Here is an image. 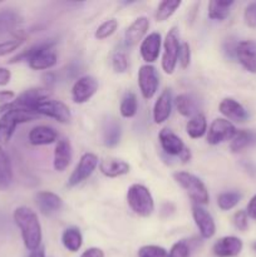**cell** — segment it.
Masks as SVG:
<instances>
[{
	"label": "cell",
	"mask_w": 256,
	"mask_h": 257,
	"mask_svg": "<svg viewBox=\"0 0 256 257\" xmlns=\"http://www.w3.org/2000/svg\"><path fill=\"white\" fill-rule=\"evenodd\" d=\"M13 217L19 227L25 247L29 251L38 250L42 243V226L37 213L27 206H20L15 208Z\"/></svg>",
	"instance_id": "obj_1"
},
{
	"label": "cell",
	"mask_w": 256,
	"mask_h": 257,
	"mask_svg": "<svg viewBox=\"0 0 256 257\" xmlns=\"http://www.w3.org/2000/svg\"><path fill=\"white\" fill-rule=\"evenodd\" d=\"M27 60L34 70H45L54 67L58 62L57 53L53 50V43H40L13 58L10 63Z\"/></svg>",
	"instance_id": "obj_2"
},
{
	"label": "cell",
	"mask_w": 256,
	"mask_h": 257,
	"mask_svg": "<svg viewBox=\"0 0 256 257\" xmlns=\"http://www.w3.org/2000/svg\"><path fill=\"white\" fill-rule=\"evenodd\" d=\"M39 114L23 109H10L0 117V145H7L12 140L15 128L22 123L32 122L37 119Z\"/></svg>",
	"instance_id": "obj_3"
},
{
	"label": "cell",
	"mask_w": 256,
	"mask_h": 257,
	"mask_svg": "<svg viewBox=\"0 0 256 257\" xmlns=\"http://www.w3.org/2000/svg\"><path fill=\"white\" fill-rule=\"evenodd\" d=\"M127 202L131 210L141 217H148L155 211V201L146 186L135 183L128 188Z\"/></svg>",
	"instance_id": "obj_4"
},
{
	"label": "cell",
	"mask_w": 256,
	"mask_h": 257,
	"mask_svg": "<svg viewBox=\"0 0 256 257\" xmlns=\"http://www.w3.org/2000/svg\"><path fill=\"white\" fill-rule=\"evenodd\" d=\"M176 182L188 193L191 200L197 205H207L210 201V196H208L207 187L205 183L196 177L192 173L185 172V171H180L173 175Z\"/></svg>",
	"instance_id": "obj_5"
},
{
	"label": "cell",
	"mask_w": 256,
	"mask_h": 257,
	"mask_svg": "<svg viewBox=\"0 0 256 257\" xmlns=\"http://www.w3.org/2000/svg\"><path fill=\"white\" fill-rule=\"evenodd\" d=\"M181 42L178 28H171L163 42V55H162V69L167 74H172L178 63V53H180Z\"/></svg>",
	"instance_id": "obj_6"
},
{
	"label": "cell",
	"mask_w": 256,
	"mask_h": 257,
	"mask_svg": "<svg viewBox=\"0 0 256 257\" xmlns=\"http://www.w3.org/2000/svg\"><path fill=\"white\" fill-rule=\"evenodd\" d=\"M34 112L39 115H47L59 123H69L72 120V112L69 107L62 100L47 98L35 105Z\"/></svg>",
	"instance_id": "obj_7"
},
{
	"label": "cell",
	"mask_w": 256,
	"mask_h": 257,
	"mask_svg": "<svg viewBox=\"0 0 256 257\" xmlns=\"http://www.w3.org/2000/svg\"><path fill=\"white\" fill-rule=\"evenodd\" d=\"M237 130L226 118H216L212 120L207 131V143L216 146L225 141H231L235 137Z\"/></svg>",
	"instance_id": "obj_8"
},
{
	"label": "cell",
	"mask_w": 256,
	"mask_h": 257,
	"mask_svg": "<svg viewBox=\"0 0 256 257\" xmlns=\"http://www.w3.org/2000/svg\"><path fill=\"white\" fill-rule=\"evenodd\" d=\"M138 85L145 99H151L157 93L160 85L158 72L153 65L145 64L138 70Z\"/></svg>",
	"instance_id": "obj_9"
},
{
	"label": "cell",
	"mask_w": 256,
	"mask_h": 257,
	"mask_svg": "<svg viewBox=\"0 0 256 257\" xmlns=\"http://www.w3.org/2000/svg\"><path fill=\"white\" fill-rule=\"evenodd\" d=\"M98 157L94 153H84V155L80 157L79 162H78L77 167L74 168L73 173L70 175L69 180H68V186L69 187H74L78 186L79 183H82L83 181L87 180L88 177H90L94 170L98 166Z\"/></svg>",
	"instance_id": "obj_10"
},
{
	"label": "cell",
	"mask_w": 256,
	"mask_h": 257,
	"mask_svg": "<svg viewBox=\"0 0 256 257\" xmlns=\"http://www.w3.org/2000/svg\"><path fill=\"white\" fill-rule=\"evenodd\" d=\"M99 83L92 75H83L78 78L72 87V99L74 103H87L97 93Z\"/></svg>",
	"instance_id": "obj_11"
},
{
	"label": "cell",
	"mask_w": 256,
	"mask_h": 257,
	"mask_svg": "<svg viewBox=\"0 0 256 257\" xmlns=\"http://www.w3.org/2000/svg\"><path fill=\"white\" fill-rule=\"evenodd\" d=\"M243 247L242 241L236 236H225L213 243L212 252L216 257H236Z\"/></svg>",
	"instance_id": "obj_12"
},
{
	"label": "cell",
	"mask_w": 256,
	"mask_h": 257,
	"mask_svg": "<svg viewBox=\"0 0 256 257\" xmlns=\"http://www.w3.org/2000/svg\"><path fill=\"white\" fill-rule=\"evenodd\" d=\"M158 140H160L162 150L170 156H178L181 158V156L188 150L185 143L182 142V140L168 128H163L161 131L160 135H158Z\"/></svg>",
	"instance_id": "obj_13"
},
{
	"label": "cell",
	"mask_w": 256,
	"mask_h": 257,
	"mask_svg": "<svg viewBox=\"0 0 256 257\" xmlns=\"http://www.w3.org/2000/svg\"><path fill=\"white\" fill-rule=\"evenodd\" d=\"M192 216L197 226L200 235L203 238H211L216 232V225L213 217L207 210L201 207L200 205H195L192 207Z\"/></svg>",
	"instance_id": "obj_14"
},
{
	"label": "cell",
	"mask_w": 256,
	"mask_h": 257,
	"mask_svg": "<svg viewBox=\"0 0 256 257\" xmlns=\"http://www.w3.org/2000/svg\"><path fill=\"white\" fill-rule=\"evenodd\" d=\"M236 58L247 72L256 73V42L242 40L236 48Z\"/></svg>",
	"instance_id": "obj_15"
},
{
	"label": "cell",
	"mask_w": 256,
	"mask_h": 257,
	"mask_svg": "<svg viewBox=\"0 0 256 257\" xmlns=\"http://www.w3.org/2000/svg\"><path fill=\"white\" fill-rule=\"evenodd\" d=\"M161 45H162V37L157 32L151 33L142 40L140 47L141 57L147 64L155 63L158 59V55L161 53Z\"/></svg>",
	"instance_id": "obj_16"
},
{
	"label": "cell",
	"mask_w": 256,
	"mask_h": 257,
	"mask_svg": "<svg viewBox=\"0 0 256 257\" xmlns=\"http://www.w3.org/2000/svg\"><path fill=\"white\" fill-rule=\"evenodd\" d=\"M150 29V20L147 17H138L133 20L132 24L125 29L124 42L128 47H135L138 43H142Z\"/></svg>",
	"instance_id": "obj_17"
},
{
	"label": "cell",
	"mask_w": 256,
	"mask_h": 257,
	"mask_svg": "<svg viewBox=\"0 0 256 257\" xmlns=\"http://www.w3.org/2000/svg\"><path fill=\"white\" fill-rule=\"evenodd\" d=\"M218 110L221 112V114L225 115L226 119H230V122L233 120V122L242 123L248 119L247 110L243 108L241 103H238L233 98H225V99L221 100Z\"/></svg>",
	"instance_id": "obj_18"
},
{
	"label": "cell",
	"mask_w": 256,
	"mask_h": 257,
	"mask_svg": "<svg viewBox=\"0 0 256 257\" xmlns=\"http://www.w3.org/2000/svg\"><path fill=\"white\" fill-rule=\"evenodd\" d=\"M37 206L40 212L45 216H50L58 212L63 207V201L57 193L50 191H40L35 196Z\"/></svg>",
	"instance_id": "obj_19"
},
{
	"label": "cell",
	"mask_w": 256,
	"mask_h": 257,
	"mask_svg": "<svg viewBox=\"0 0 256 257\" xmlns=\"http://www.w3.org/2000/svg\"><path fill=\"white\" fill-rule=\"evenodd\" d=\"M172 112V93L171 89L166 88L156 100L153 105V120L156 124H161L168 119Z\"/></svg>",
	"instance_id": "obj_20"
},
{
	"label": "cell",
	"mask_w": 256,
	"mask_h": 257,
	"mask_svg": "<svg viewBox=\"0 0 256 257\" xmlns=\"http://www.w3.org/2000/svg\"><path fill=\"white\" fill-rule=\"evenodd\" d=\"M72 158L73 148L69 140L62 138V140L58 141L54 150V161H53V166H54L55 171L63 172L64 170H67L68 166L72 162Z\"/></svg>",
	"instance_id": "obj_21"
},
{
	"label": "cell",
	"mask_w": 256,
	"mask_h": 257,
	"mask_svg": "<svg viewBox=\"0 0 256 257\" xmlns=\"http://www.w3.org/2000/svg\"><path fill=\"white\" fill-rule=\"evenodd\" d=\"M29 142L33 146L52 145L58 140L57 131L49 125H37L29 132Z\"/></svg>",
	"instance_id": "obj_22"
},
{
	"label": "cell",
	"mask_w": 256,
	"mask_h": 257,
	"mask_svg": "<svg viewBox=\"0 0 256 257\" xmlns=\"http://www.w3.org/2000/svg\"><path fill=\"white\" fill-rule=\"evenodd\" d=\"M99 171L105 177L114 178L119 176H124L130 173L131 166L125 161L117 160V158H104L99 163Z\"/></svg>",
	"instance_id": "obj_23"
},
{
	"label": "cell",
	"mask_w": 256,
	"mask_h": 257,
	"mask_svg": "<svg viewBox=\"0 0 256 257\" xmlns=\"http://www.w3.org/2000/svg\"><path fill=\"white\" fill-rule=\"evenodd\" d=\"M13 181V168L9 156L0 145V191H5L10 187Z\"/></svg>",
	"instance_id": "obj_24"
},
{
	"label": "cell",
	"mask_w": 256,
	"mask_h": 257,
	"mask_svg": "<svg viewBox=\"0 0 256 257\" xmlns=\"http://www.w3.org/2000/svg\"><path fill=\"white\" fill-rule=\"evenodd\" d=\"M175 103L178 113H180L181 115H183V117L192 118L193 115L200 113L197 108V100H196L192 95L182 93V94L176 97Z\"/></svg>",
	"instance_id": "obj_25"
},
{
	"label": "cell",
	"mask_w": 256,
	"mask_h": 257,
	"mask_svg": "<svg viewBox=\"0 0 256 257\" xmlns=\"http://www.w3.org/2000/svg\"><path fill=\"white\" fill-rule=\"evenodd\" d=\"M122 128L115 119H108L103 127V142L105 147L113 148L119 143Z\"/></svg>",
	"instance_id": "obj_26"
},
{
	"label": "cell",
	"mask_w": 256,
	"mask_h": 257,
	"mask_svg": "<svg viewBox=\"0 0 256 257\" xmlns=\"http://www.w3.org/2000/svg\"><path fill=\"white\" fill-rule=\"evenodd\" d=\"M233 5L232 0H211L208 3V18L212 20L222 22L230 15V8Z\"/></svg>",
	"instance_id": "obj_27"
},
{
	"label": "cell",
	"mask_w": 256,
	"mask_h": 257,
	"mask_svg": "<svg viewBox=\"0 0 256 257\" xmlns=\"http://www.w3.org/2000/svg\"><path fill=\"white\" fill-rule=\"evenodd\" d=\"M186 131H187V135L193 140L203 137L205 133L207 132V120H206L205 115L202 113H198L190 118L187 125H186Z\"/></svg>",
	"instance_id": "obj_28"
},
{
	"label": "cell",
	"mask_w": 256,
	"mask_h": 257,
	"mask_svg": "<svg viewBox=\"0 0 256 257\" xmlns=\"http://www.w3.org/2000/svg\"><path fill=\"white\" fill-rule=\"evenodd\" d=\"M62 243L70 252H77L83 243V236L77 227H69L63 232Z\"/></svg>",
	"instance_id": "obj_29"
},
{
	"label": "cell",
	"mask_w": 256,
	"mask_h": 257,
	"mask_svg": "<svg viewBox=\"0 0 256 257\" xmlns=\"http://www.w3.org/2000/svg\"><path fill=\"white\" fill-rule=\"evenodd\" d=\"M20 23V17L10 9L0 10V35L12 32Z\"/></svg>",
	"instance_id": "obj_30"
},
{
	"label": "cell",
	"mask_w": 256,
	"mask_h": 257,
	"mask_svg": "<svg viewBox=\"0 0 256 257\" xmlns=\"http://www.w3.org/2000/svg\"><path fill=\"white\" fill-rule=\"evenodd\" d=\"M181 4H182L181 0H165V2L160 3L157 12H156V20L162 23L170 19L175 14L176 10L181 7Z\"/></svg>",
	"instance_id": "obj_31"
},
{
	"label": "cell",
	"mask_w": 256,
	"mask_h": 257,
	"mask_svg": "<svg viewBox=\"0 0 256 257\" xmlns=\"http://www.w3.org/2000/svg\"><path fill=\"white\" fill-rule=\"evenodd\" d=\"M253 141H255V135L253 133L248 132V131H237L235 137L231 140L230 150L232 152L237 153L240 151L245 150L246 147H248L251 143H253Z\"/></svg>",
	"instance_id": "obj_32"
},
{
	"label": "cell",
	"mask_w": 256,
	"mask_h": 257,
	"mask_svg": "<svg viewBox=\"0 0 256 257\" xmlns=\"http://www.w3.org/2000/svg\"><path fill=\"white\" fill-rule=\"evenodd\" d=\"M138 110V99L133 92L125 93L120 102L119 112L123 118H132L137 114Z\"/></svg>",
	"instance_id": "obj_33"
},
{
	"label": "cell",
	"mask_w": 256,
	"mask_h": 257,
	"mask_svg": "<svg viewBox=\"0 0 256 257\" xmlns=\"http://www.w3.org/2000/svg\"><path fill=\"white\" fill-rule=\"evenodd\" d=\"M241 193L236 191H230V192H222L217 197V206L222 211H230L240 202Z\"/></svg>",
	"instance_id": "obj_34"
},
{
	"label": "cell",
	"mask_w": 256,
	"mask_h": 257,
	"mask_svg": "<svg viewBox=\"0 0 256 257\" xmlns=\"http://www.w3.org/2000/svg\"><path fill=\"white\" fill-rule=\"evenodd\" d=\"M117 28H118V20L108 19L97 28L94 37L97 38L98 40H104L107 39V38H109L112 34H114Z\"/></svg>",
	"instance_id": "obj_35"
},
{
	"label": "cell",
	"mask_w": 256,
	"mask_h": 257,
	"mask_svg": "<svg viewBox=\"0 0 256 257\" xmlns=\"http://www.w3.org/2000/svg\"><path fill=\"white\" fill-rule=\"evenodd\" d=\"M138 257H168V252L161 246L147 245L138 250Z\"/></svg>",
	"instance_id": "obj_36"
},
{
	"label": "cell",
	"mask_w": 256,
	"mask_h": 257,
	"mask_svg": "<svg viewBox=\"0 0 256 257\" xmlns=\"http://www.w3.org/2000/svg\"><path fill=\"white\" fill-rule=\"evenodd\" d=\"M191 255V248L187 241L181 240L173 243L171 247L170 252H168V257H190Z\"/></svg>",
	"instance_id": "obj_37"
},
{
	"label": "cell",
	"mask_w": 256,
	"mask_h": 257,
	"mask_svg": "<svg viewBox=\"0 0 256 257\" xmlns=\"http://www.w3.org/2000/svg\"><path fill=\"white\" fill-rule=\"evenodd\" d=\"M112 67L115 73H124L128 69V57L124 52H115L112 58Z\"/></svg>",
	"instance_id": "obj_38"
},
{
	"label": "cell",
	"mask_w": 256,
	"mask_h": 257,
	"mask_svg": "<svg viewBox=\"0 0 256 257\" xmlns=\"http://www.w3.org/2000/svg\"><path fill=\"white\" fill-rule=\"evenodd\" d=\"M23 43H24L23 38H15V39L0 43V58L15 52L17 49H19L20 45H22Z\"/></svg>",
	"instance_id": "obj_39"
},
{
	"label": "cell",
	"mask_w": 256,
	"mask_h": 257,
	"mask_svg": "<svg viewBox=\"0 0 256 257\" xmlns=\"http://www.w3.org/2000/svg\"><path fill=\"white\" fill-rule=\"evenodd\" d=\"M191 62V48L188 43H181L180 53H178V63L181 68H187Z\"/></svg>",
	"instance_id": "obj_40"
},
{
	"label": "cell",
	"mask_w": 256,
	"mask_h": 257,
	"mask_svg": "<svg viewBox=\"0 0 256 257\" xmlns=\"http://www.w3.org/2000/svg\"><path fill=\"white\" fill-rule=\"evenodd\" d=\"M232 222L235 225V227L240 231H246L248 228V216L246 213V211H237V212L233 215Z\"/></svg>",
	"instance_id": "obj_41"
},
{
	"label": "cell",
	"mask_w": 256,
	"mask_h": 257,
	"mask_svg": "<svg viewBox=\"0 0 256 257\" xmlns=\"http://www.w3.org/2000/svg\"><path fill=\"white\" fill-rule=\"evenodd\" d=\"M243 19L247 27L256 28V3H251L246 7L243 13Z\"/></svg>",
	"instance_id": "obj_42"
},
{
	"label": "cell",
	"mask_w": 256,
	"mask_h": 257,
	"mask_svg": "<svg viewBox=\"0 0 256 257\" xmlns=\"http://www.w3.org/2000/svg\"><path fill=\"white\" fill-rule=\"evenodd\" d=\"M17 98L13 90H0V104H8Z\"/></svg>",
	"instance_id": "obj_43"
},
{
	"label": "cell",
	"mask_w": 256,
	"mask_h": 257,
	"mask_svg": "<svg viewBox=\"0 0 256 257\" xmlns=\"http://www.w3.org/2000/svg\"><path fill=\"white\" fill-rule=\"evenodd\" d=\"M10 79H12V72L8 68L0 67V87L9 84Z\"/></svg>",
	"instance_id": "obj_44"
},
{
	"label": "cell",
	"mask_w": 256,
	"mask_h": 257,
	"mask_svg": "<svg viewBox=\"0 0 256 257\" xmlns=\"http://www.w3.org/2000/svg\"><path fill=\"white\" fill-rule=\"evenodd\" d=\"M246 213H247V216L250 218L256 220V195L248 201L247 208H246Z\"/></svg>",
	"instance_id": "obj_45"
},
{
	"label": "cell",
	"mask_w": 256,
	"mask_h": 257,
	"mask_svg": "<svg viewBox=\"0 0 256 257\" xmlns=\"http://www.w3.org/2000/svg\"><path fill=\"white\" fill-rule=\"evenodd\" d=\"M80 257H104V252L98 247H90L85 250Z\"/></svg>",
	"instance_id": "obj_46"
},
{
	"label": "cell",
	"mask_w": 256,
	"mask_h": 257,
	"mask_svg": "<svg viewBox=\"0 0 256 257\" xmlns=\"http://www.w3.org/2000/svg\"><path fill=\"white\" fill-rule=\"evenodd\" d=\"M29 257H45V252H44V247H39L38 250L32 251Z\"/></svg>",
	"instance_id": "obj_47"
},
{
	"label": "cell",
	"mask_w": 256,
	"mask_h": 257,
	"mask_svg": "<svg viewBox=\"0 0 256 257\" xmlns=\"http://www.w3.org/2000/svg\"><path fill=\"white\" fill-rule=\"evenodd\" d=\"M252 248H253V250H255V252H256V242L252 245Z\"/></svg>",
	"instance_id": "obj_48"
}]
</instances>
